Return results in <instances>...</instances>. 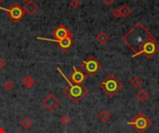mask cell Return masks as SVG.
Returning a JSON list of instances; mask_svg holds the SVG:
<instances>
[{
	"instance_id": "obj_11",
	"label": "cell",
	"mask_w": 159,
	"mask_h": 133,
	"mask_svg": "<svg viewBox=\"0 0 159 133\" xmlns=\"http://www.w3.org/2000/svg\"><path fill=\"white\" fill-rule=\"evenodd\" d=\"M39 9V6L34 2L33 0H30L28 2L25 3V5L23 6V10L25 13H27L28 15H34L37 10Z\"/></svg>"
},
{
	"instance_id": "obj_27",
	"label": "cell",
	"mask_w": 159,
	"mask_h": 133,
	"mask_svg": "<svg viewBox=\"0 0 159 133\" xmlns=\"http://www.w3.org/2000/svg\"><path fill=\"white\" fill-rule=\"evenodd\" d=\"M22 1H24V2H28V1H30V0H22Z\"/></svg>"
},
{
	"instance_id": "obj_21",
	"label": "cell",
	"mask_w": 159,
	"mask_h": 133,
	"mask_svg": "<svg viewBox=\"0 0 159 133\" xmlns=\"http://www.w3.org/2000/svg\"><path fill=\"white\" fill-rule=\"evenodd\" d=\"M81 3L79 0H71L70 1V6L73 8V9H76L80 6Z\"/></svg>"
},
{
	"instance_id": "obj_4",
	"label": "cell",
	"mask_w": 159,
	"mask_h": 133,
	"mask_svg": "<svg viewBox=\"0 0 159 133\" xmlns=\"http://www.w3.org/2000/svg\"><path fill=\"white\" fill-rule=\"evenodd\" d=\"M127 124L132 126L137 133H144L152 126V121L143 112H141L133 118L132 121L127 122Z\"/></svg>"
},
{
	"instance_id": "obj_9",
	"label": "cell",
	"mask_w": 159,
	"mask_h": 133,
	"mask_svg": "<svg viewBox=\"0 0 159 133\" xmlns=\"http://www.w3.org/2000/svg\"><path fill=\"white\" fill-rule=\"evenodd\" d=\"M52 36L55 37V40H62L67 37H72V33L63 24H61L53 31Z\"/></svg>"
},
{
	"instance_id": "obj_10",
	"label": "cell",
	"mask_w": 159,
	"mask_h": 133,
	"mask_svg": "<svg viewBox=\"0 0 159 133\" xmlns=\"http://www.w3.org/2000/svg\"><path fill=\"white\" fill-rule=\"evenodd\" d=\"M73 69H74V72L71 74L70 76V80L71 81L74 83V84H78V85H81L83 84V81L86 80V74L84 72H82L81 70L77 69L75 66L73 67Z\"/></svg>"
},
{
	"instance_id": "obj_8",
	"label": "cell",
	"mask_w": 159,
	"mask_h": 133,
	"mask_svg": "<svg viewBox=\"0 0 159 133\" xmlns=\"http://www.w3.org/2000/svg\"><path fill=\"white\" fill-rule=\"evenodd\" d=\"M37 40H42V41H49V42H54L58 44V46L61 48L63 51H67L74 44V39L72 37H67L62 40H55V39H47L43 37H36Z\"/></svg>"
},
{
	"instance_id": "obj_18",
	"label": "cell",
	"mask_w": 159,
	"mask_h": 133,
	"mask_svg": "<svg viewBox=\"0 0 159 133\" xmlns=\"http://www.w3.org/2000/svg\"><path fill=\"white\" fill-rule=\"evenodd\" d=\"M143 80H142L140 77H138V76H135V77L130 81V84H131L134 88H136V89H139V88L143 85Z\"/></svg>"
},
{
	"instance_id": "obj_13",
	"label": "cell",
	"mask_w": 159,
	"mask_h": 133,
	"mask_svg": "<svg viewBox=\"0 0 159 133\" xmlns=\"http://www.w3.org/2000/svg\"><path fill=\"white\" fill-rule=\"evenodd\" d=\"M95 40H96V42H97L98 44L103 45V44H106L108 43V41H109V36H108V34H107L106 32L101 31L99 34L96 35Z\"/></svg>"
},
{
	"instance_id": "obj_7",
	"label": "cell",
	"mask_w": 159,
	"mask_h": 133,
	"mask_svg": "<svg viewBox=\"0 0 159 133\" xmlns=\"http://www.w3.org/2000/svg\"><path fill=\"white\" fill-rule=\"evenodd\" d=\"M42 106L49 112H53L56 108H58L61 106V101L54 94H49L42 101Z\"/></svg>"
},
{
	"instance_id": "obj_24",
	"label": "cell",
	"mask_w": 159,
	"mask_h": 133,
	"mask_svg": "<svg viewBox=\"0 0 159 133\" xmlns=\"http://www.w3.org/2000/svg\"><path fill=\"white\" fill-rule=\"evenodd\" d=\"M6 64H7V63H6V61H5L2 57H0V69H3V68L6 66Z\"/></svg>"
},
{
	"instance_id": "obj_3",
	"label": "cell",
	"mask_w": 159,
	"mask_h": 133,
	"mask_svg": "<svg viewBox=\"0 0 159 133\" xmlns=\"http://www.w3.org/2000/svg\"><path fill=\"white\" fill-rule=\"evenodd\" d=\"M99 86L108 97L113 98L123 88V83L113 73H111L99 84Z\"/></svg>"
},
{
	"instance_id": "obj_2",
	"label": "cell",
	"mask_w": 159,
	"mask_h": 133,
	"mask_svg": "<svg viewBox=\"0 0 159 133\" xmlns=\"http://www.w3.org/2000/svg\"><path fill=\"white\" fill-rule=\"evenodd\" d=\"M57 70L60 72V74L63 77V79L66 81L68 87L66 86L63 89V94L68 96V98L74 102V103H78L80 102L87 94H88V89L83 85H78V84H74L70 80L67 79V77L64 75V73L60 69V68H57Z\"/></svg>"
},
{
	"instance_id": "obj_5",
	"label": "cell",
	"mask_w": 159,
	"mask_h": 133,
	"mask_svg": "<svg viewBox=\"0 0 159 133\" xmlns=\"http://www.w3.org/2000/svg\"><path fill=\"white\" fill-rule=\"evenodd\" d=\"M82 68L89 77H93L101 70L102 64L96 57L89 56L87 59L82 61Z\"/></svg>"
},
{
	"instance_id": "obj_16",
	"label": "cell",
	"mask_w": 159,
	"mask_h": 133,
	"mask_svg": "<svg viewBox=\"0 0 159 133\" xmlns=\"http://www.w3.org/2000/svg\"><path fill=\"white\" fill-rule=\"evenodd\" d=\"M119 10L121 12L122 18H128L131 14V12H132V10H131V8L129 7V5H123L122 6L119 7Z\"/></svg>"
},
{
	"instance_id": "obj_23",
	"label": "cell",
	"mask_w": 159,
	"mask_h": 133,
	"mask_svg": "<svg viewBox=\"0 0 159 133\" xmlns=\"http://www.w3.org/2000/svg\"><path fill=\"white\" fill-rule=\"evenodd\" d=\"M114 2H115V0H103V4L105 6H112L114 4Z\"/></svg>"
},
{
	"instance_id": "obj_26",
	"label": "cell",
	"mask_w": 159,
	"mask_h": 133,
	"mask_svg": "<svg viewBox=\"0 0 159 133\" xmlns=\"http://www.w3.org/2000/svg\"><path fill=\"white\" fill-rule=\"evenodd\" d=\"M0 133H6L5 130L3 128H1V127H0Z\"/></svg>"
},
{
	"instance_id": "obj_14",
	"label": "cell",
	"mask_w": 159,
	"mask_h": 133,
	"mask_svg": "<svg viewBox=\"0 0 159 133\" xmlns=\"http://www.w3.org/2000/svg\"><path fill=\"white\" fill-rule=\"evenodd\" d=\"M21 83H22L27 89H31V88H33V87L34 86L35 81H34V80L30 75H27V76L21 81Z\"/></svg>"
},
{
	"instance_id": "obj_12",
	"label": "cell",
	"mask_w": 159,
	"mask_h": 133,
	"mask_svg": "<svg viewBox=\"0 0 159 133\" xmlns=\"http://www.w3.org/2000/svg\"><path fill=\"white\" fill-rule=\"evenodd\" d=\"M112 118V115L109 111H107L106 109L102 110L99 114H98V118L102 123H106L108 122Z\"/></svg>"
},
{
	"instance_id": "obj_17",
	"label": "cell",
	"mask_w": 159,
	"mask_h": 133,
	"mask_svg": "<svg viewBox=\"0 0 159 133\" xmlns=\"http://www.w3.org/2000/svg\"><path fill=\"white\" fill-rule=\"evenodd\" d=\"M34 125V122L29 118H24L21 121H20V126L22 129L24 130H30L32 128V126Z\"/></svg>"
},
{
	"instance_id": "obj_20",
	"label": "cell",
	"mask_w": 159,
	"mask_h": 133,
	"mask_svg": "<svg viewBox=\"0 0 159 133\" xmlns=\"http://www.w3.org/2000/svg\"><path fill=\"white\" fill-rule=\"evenodd\" d=\"M14 83L11 81H7L6 82H5V84H4V88L7 90V91H11V90H13V88H14Z\"/></svg>"
},
{
	"instance_id": "obj_6",
	"label": "cell",
	"mask_w": 159,
	"mask_h": 133,
	"mask_svg": "<svg viewBox=\"0 0 159 133\" xmlns=\"http://www.w3.org/2000/svg\"><path fill=\"white\" fill-rule=\"evenodd\" d=\"M7 15L13 22L17 23L24 17L25 12L23 10V7H21L19 4H14L10 6V8H8Z\"/></svg>"
},
{
	"instance_id": "obj_25",
	"label": "cell",
	"mask_w": 159,
	"mask_h": 133,
	"mask_svg": "<svg viewBox=\"0 0 159 133\" xmlns=\"http://www.w3.org/2000/svg\"><path fill=\"white\" fill-rule=\"evenodd\" d=\"M4 2H5V0H0V5H1V4H3ZM0 9H4V10H5V11H7V12L8 11V9H7V8H4V7H0Z\"/></svg>"
},
{
	"instance_id": "obj_19",
	"label": "cell",
	"mask_w": 159,
	"mask_h": 133,
	"mask_svg": "<svg viewBox=\"0 0 159 133\" xmlns=\"http://www.w3.org/2000/svg\"><path fill=\"white\" fill-rule=\"evenodd\" d=\"M61 123L63 126H68L71 123V118L67 116V115H63L61 118Z\"/></svg>"
},
{
	"instance_id": "obj_22",
	"label": "cell",
	"mask_w": 159,
	"mask_h": 133,
	"mask_svg": "<svg viewBox=\"0 0 159 133\" xmlns=\"http://www.w3.org/2000/svg\"><path fill=\"white\" fill-rule=\"evenodd\" d=\"M112 14H113V16H114V17H116V18H122V16H121V12H120L119 8L114 9V10H113V12H112Z\"/></svg>"
},
{
	"instance_id": "obj_1",
	"label": "cell",
	"mask_w": 159,
	"mask_h": 133,
	"mask_svg": "<svg viewBox=\"0 0 159 133\" xmlns=\"http://www.w3.org/2000/svg\"><path fill=\"white\" fill-rule=\"evenodd\" d=\"M122 42L134 52L133 58L138 56H145L150 59L159 51L155 36L142 22L135 23L122 37Z\"/></svg>"
},
{
	"instance_id": "obj_15",
	"label": "cell",
	"mask_w": 159,
	"mask_h": 133,
	"mask_svg": "<svg viewBox=\"0 0 159 133\" xmlns=\"http://www.w3.org/2000/svg\"><path fill=\"white\" fill-rule=\"evenodd\" d=\"M136 97H137V99H138L141 103H145V102L149 99L150 95H149V94H148L146 91L141 90V91L138 92V94H136Z\"/></svg>"
}]
</instances>
